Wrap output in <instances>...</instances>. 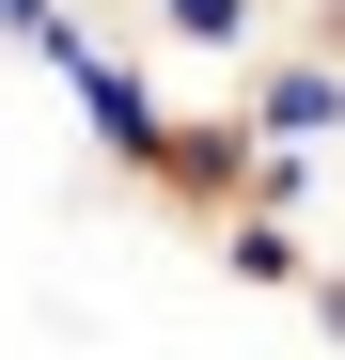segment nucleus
<instances>
[{"label": "nucleus", "instance_id": "obj_1", "mask_svg": "<svg viewBox=\"0 0 345 360\" xmlns=\"http://www.w3.org/2000/svg\"><path fill=\"white\" fill-rule=\"evenodd\" d=\"M236 126L251 141H299V157H330L345 141V47H251V79H236Z\"/></svg>", "mask_w": 345, "mask_h": 360}, {"label": "nucleus", "instance_id": "obj_2", "mask_svg": "<svg viewBox=\"0 0 345 360\" xmlns=\"http://www.w3.org/2000/svg\"><path fill=\"white\" fill-rule=\"evenodd\" d=\"M157 204H189V219H220V204H251V126H236V94L220 110H172L157 126V172H142Z\"/></svg>", "mask_w": 345, "mask_h": 360}, {"label": "nucleus", "instance_id": "obj_3", "mask_svg": "<svg viewBox=\"0 0 345 360\" xmlns=\"http://www.w3.org/2000/svg\"><path fill=\"white\" fill-rule=\"evenodd\" d=\"M126 16L157 47H189V63H251V47L282 32V0H126Z\"/></svg>", "mask_w": 345, "mask_h": 360}, {"label": "nucleus", "instance_id": "obj_4", "mask_svg": "<svg viewBox=\"0 0 345 360\" xmlns=\"http://www.w3.org/2000/svg\"><path fill=\"white\" fill-rule=\"evenodd\" d=\"M204 235H220V266H236V282H267V297H299V282L330 266L314 235H299V219H267V204H220Z\"/></svg>", "mask_w": 345, "mask_h": 360}, {"label": "nucleus", "instance_id": "obj_5", "mask_svg": "<svg viewBox=\"0 0 345 360\" xmlns=\"http://www.w3.org/2000/svg\"><path fill=\"white\" fill-rule=\"evenodd\" d=\"M299 297H314V329H330V345H345V266H314V282H299Z\"/></svg>", "mask_w": 345, "mask_h": 360}]
</instances>
